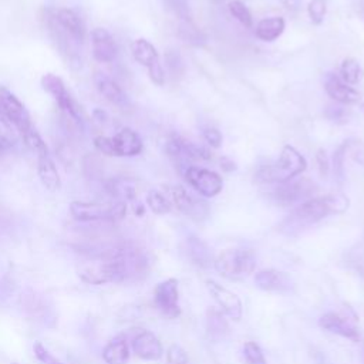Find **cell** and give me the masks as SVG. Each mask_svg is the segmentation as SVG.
Segmentation results:
<instances>
[{
  "instance_id": "6da1fadb",
  "label": "cell",
  "mask_w": 364,
  "mask_h": 364,
  "mask_svg": "<svg viewBox=\"0 0 364 364\" xmlns=\"http://www.w3.org/2000/svg\"><path fill=\"white\" fill-rule=\"evenodd\" d=\"M147 272L145 252L131 244L87 249L86 259L79 268V276L89 285L136 282Z\"/></svg>"
},
{
  "instance_id": "7a4b0ae2",
  "label": "cell",
  "mask_w": 364,
  "mask_h": 364,
  "mask_svg": "<svg viewBox=\"0 0 364 364\" xmlns=\"http://www.w3.org/2000/svg\"><path fill=\"white\" fill-rule=\"evenodd\" d=\"M349 208V198L342 194L309 198L297 205L287 218L283 219L279 229L286 235H296L306 228L320 222L329 215L343 214Z\"/></svg>"
},
{
  "instance_id": "3957f363",
  "label": "cell",
  "mask_w": 364,
  "mask_h": 364,
  "mask_svg": "<svg viewBox=\"0 0 364 364\" xmlns=\"http://www.w3.org/2000/svg\"><path fill=\"white\" fill-rule=\"evenodd\" d=\"M306 168V158L294 147L285 145L278 161L259 168L258 179L268 184H283L305 172Z\"/></svg>"
},
{
  "instance_id": "277c9868",
  "label": "cell",
  "mask_w": 364,
  "mask_h": 364,
  "mask_svg": "<svg viewBox=\"0 0 364 364\" xmlns=\"http://www.w3.org/2000/svg\"><path fill=\"white\" fill-rule=\"evenodd\" d=\"M70 214L79 222H117L127 214L126 202H80L70 204Z\"/></svg>"
},
{
  "instance_id": "5b68a950",
  "label": "cell",
  "mask_w": 364,
  "mask_h": 364,
  "mask_svg": "<svg viewBox=\"0 0 364 364\" xmlns=\"http://www.w3.org/2000/svg\"><path fill=\"white\" fill-rule=\"evenodd\" d=\"M218 273L226 279H242L249 276L256 266L255 256L247 249H226L214 261Z\"/></svg>"
},
{
  "instance_id": "8992f818",
  "label": "cell",
  "mask_w": 364,
  "mask_h": 364,
  "mask_svg": "<svg viewBox=\"0 0 364 364\" xmlns=\"http://www.w3.org/2000/svg\"><path fill=\"white\" fill-rule=\"evenodd\" d=\"M131 53L137 63L147 67L148 76L155 86L165 84V72L160 62L157 48L145 39H137L131 43Z\"/></svg>"
},
{
  "instance_id": "52a82bcc",
  "label": "cell",
  "mask_w": 364,
  "mask_h": 364,
  "mask_svg": "<svg viewBox=\"0 0 364 364\" xmlns=\"http://www.w3.org/2000/svg\"><path fill=\"white\" fill-rule=\"evenodd\" d=\"M184 176L188 184L200 195H202L205 198L216 197L223 188L222 176L207 168H200V167L193 165L184 172Z\"/></svg>"
},
{
  "instance_id": "ba28073f",
  "label": "cell",
  "mask_w": 364,
  "mask_h": 364,
  "mask_svg": "<svg viewBox=\"0 0 364 364\" xmlns=\"http://www.w3.org/2000/svg\"><path fill=\"white\" fill-rule=\"evenodd\" d=\"M0 117L13 124L20 133L32 126L25 104L6 87H0Z\"/></svg>"
},
{
  "instance_id": "9c48e42d",
  "label": "cell",
  "mask_w": 364,
  "mask_h": 364,
  "mask_svg": "<svg viewBox=\"0 0 364 364\" xmlns=\"http://www.w3.org/2000/svg\"><path fill=\"white\" fill-rule=\"evenodd\" d=\"M316 191V187L311 179L303 178L300 181H287L283 184H276L272 191V198L279 205H292L301 200H309Z\"/></svg>"
},
{
  "instance_id": "30bf717a",
  "label": "cell",
  "mask_w": 364,
  "mask_h": 364,
  "mask_svg": "<svg viewBox=\"0 0 364 364\" xmlns=\"http://www.w3.org/2000/svg\"><path fill=\"white\" fill-rule=\"evenodd\" d=\"M171 204L184 215L195 221H202L209 214V207L205 201L191 195L182 187H169L168 188Z\"/></svg>"
},
{
  "instance_id": "8fae6325",
  "label": "cell",
  "mask_w": 364,
  "mask_h": 364,
  "mask_svg": "<svg viewBox=\"0 0 364 364\" xmlns=\"http://www.w3.org/2000/svg\"><path fill=\"white\" fill-rule=\"evenodd\" d=\"M41 87L44 89V91H47L56 100L58 107L66 112V115H69L70 118L77 121V123H80L82 121L80 110H79L77 104L74 103V100L72 98L70 93L67 91L62 79L51 73L44 74L41 77Z\"/></svg>"
},
{
  "instance_id": "7c38bea8",
  "label": "cell",
  "mask_w": 364,
  "mask_h": 364,
  "mask_svg": "<svg viewBox=\"0 0 364 364\" xmlns=\"http://www.w3.org/2000/svg\"><path fill=\"white\" fill-rule=\"evenodd\" d=\"M154 303L161 315L167 319H176L181 315L178 280L167 279L154 290Z\"/></svg>"
},
{
  "instance_id": "4fadbf2b",
  "label": "cell",
  "mask_w": 364,
  "mask_h": 364,
  "mask_svg": "<svg viewBox=\"0 0 364 364\" xmlns=\"http://www.w3.org/2000/svg\"><path fill=\"white\" fill-rule=\"evenodd\" d=\"M208 289L212 294V297L216 300L219 308L223 311L225 315H228L233 320H239L242 318V301L240 299L226 287L221 286L219 283L214 280L207 282Z\"/></svg>"
},
{
  "instance_id": "5bb4252c",
  "label": "cell",
  "mask_w": 364,
  "mask_h": 364,
  "mask_svg": "<svg viewBox=\"0 0 364 364\" xmlns=\"http://www.w3.org/2000/svg\"><path fill=\"white\" fill-rule=\"evenodd\" d=\"M325 90L327 96L339 104L350 105L360 101V93L351 86L346 84L340 76L334 73H326L325 76Z\"/></svg>"
},
{
  "instance_id": "9a60e30c",
  "label": "cell",
  "mask_w": 364,
  "mask_h": 364,
  "mask_svg": "<svg viewBox=\"0 0 364 364\" xmlns=\"http://www.w3.org/2000/svg\"><path fill=\"white\" fill-rule=\"evenodd\" d=\"M93 57L98 63H111L117 57V44L112 36L103 27H96L91 32Z\"/></svg>"
},
{
  "instance_id": "2e32d148",
  "label": "cell",
  "mask_w": 364,
  "mask_h": 364,
  "mask_svg": "<svg viewBox=\"0 0 364 364\" xmlns=\"http://www.w3.org/2000/svg\"><path fill=\"white\" fill-rule=\"evenodd\" d=\"M111 140L115 157H136L144 148L141 137L131 129H121Z\"/></svg>"
},
{
  "instance_id": "e0dca14e",
  "label": "cell",
  "mask_w": 364,
  "mask_h": 364,
  "mask_svg": "<svg viewBox=\"0 0 364 364\" xmlns=\"http://www.w3.org/2000/svg\"><path fill=\"white\" fill-rule=\"evenodd\" d=\"M133 351L137 357L148 361H157L162 357V344L151 332H141L133 340Z\"/></svg>"
},
{
  "instance_id": "ac0fdd59",
  "label": "cell",
  "mask_w": 364,
  "mask_h": 364,
  "mask_svg": "<svg viewBox=\"0 0 364 364\" xmlns=\"http://www.w3.org/2000/svg\"><path fill=\"white\" fill-rule=\"evenodd\" d=\"M94 84L96 89L98 90V93L111 104L124 108L130 104L127 94L124 93V90L121 89L112 79H110L108 76L103 74V73H96L94 74Z\"/></svg>"
},
{
  "instance_id": "d6986e66",
  "label": "cell",
  "mask_w": 364,
  "mask_h": 364,
  "mask_svg": "<svg viewBox=\"0 0 364 364\" xmlns=\"http://www.w3.org/2000/svg\"><path fill=\"white\" fill-rule=\"evenodd\" d=\"M56 22L66 32V34L70 39H73L77 43H83L86 36V27L82 18L76 12L70 9H60L56 13Z\"/></svg>"
},
{
  "instance_id": "ffe728a7",
  "label": "cell",
  "mask_w": 364,
  "mask_h": 364,
  "mask_svg": "<svg viewBox=\"0 0 364 364\" xmlns=\"http://www.w3.org/2000/svg\"><path fill=\"white\" fill-rule=\"evenodd\" d=\"M255 283L258 287L266 292H287L292 287V280L285 272L268 269L255 275Z\"/></svg>"
},
{
  "instance_id": "44dd1931",
  "label": "cell",
  "mask_w": 364,
  "mask_h": 364,
  "mask_svg": "<svg viewBox=\"0 0 364 364\" xmlns=\"http://www.w3.org/2000/svg\"><path fill=\"white\" fill-rule=\"evenodd\" d=\"M319 325L322 329L333 333V334H339L342 337L350 339L357 342L360 339L358 330L356 329L354 325H351L346 318H342L336 313H327L323 315L319 320Z\"/></svg>"
},
{
  "instance_id": "7402d4cb",
  "label": "cell",
  "mask_w": 364,
  "mask_h": 364,
  "mask_svg": "<svg viewBox=\"0 0 364 364\" xmlns=\"http://www.w3.org/2000/svg\"><path fill=\"white\" fill-rule=\"evenodd\" d=\"M37 172L46 190L57 191L62 187V179H60L57 167L48 154L37 157Z\"/></svg>"
},
{
  "instance_id": "603a6c76",
  "label": "cell",
  "mask_w": 364,
  "mask_h": 364,
  "mask_svg": "<svg viewBox=\"0 0 364 364\" xmlns=\"http://www.w3.org/2000/svg\"><path fill=\"white\" fill-rule=\"evenodd\" d=\"M186 254L188 259L200 268H208L211 264H214V255L211 248L204 240L198 238H188L186 244Z\"/></svg>"
},
{
  "instance_id": "cb8c5ba5",
  "label": "cell",
  "mask_w": 364,
  "mask_h": 364,
  "mask_svg": "<svg viewBox=\"0 0 364 364\" xmlns=\"http://www.w3.org/2000/svg\"><path fill=\"white\" fill-rule=\"evenodd\" d=\"M105 191L110 197L124 202L133 201L137 197V187L133 179L129 178H112L105 182Z\"/></svg>"
},
{
  "instance_id": "d4e9b609",
  "label": "cell",
  "mask_w": 364,
  "mask_h": 364,
  "mask_svg": "<svg viewBox=\"0 0 364 364\" xmlns=\"http://www.w3.org/2000/svg\"><path fill=\"white\" fill-rule=\"evenodd\" d=\"M286 27V22L283 18L279 16H273V18H268V19H262L255 29V36L266 43L275 41L276 39H279L282 36V33L285 32Z\"/></svg>"
},
{
  "instance_id": "484cf974",
  "label": "cell",
  "mask_w": 364,
  "mask_h": 364,
  "mask_svg": "<svg viewBox=\"0 0 364 364\" xmlns=\"http://www.w3.org/2000/svg\"><path fill=\"white\" fill-rule=\"evenodd\" d=\"M103 360L107 364H127L130 360V347L124 339L111 340L103 350Z\"/></svg>"
},
{
  "instance_id": "4316f807",
  "label": "cell",
  "mask_w": 364,
  "mask_h": 364,
  "mask_svg": "<svg viewBox=\"0 0 364 364\" xmlns=\"http://www.w3.org/2000/svg\"><path fill=\"white\" fill-rule=\"evenodd\" d=\"M178 36L182 41L190 44V46H194V47H202L207 43L205 34L195 26L194 20L179 22Z\"/></svg>"
},
{
  "instance_id": "83f0119b",
  "label": "cell",
  "mask_w": 364,
  "mask_h": 364,
  "mask_svg": "<svg viewBox=\"0 0 364 364\" xmlns=\"http://www.w3.org/2000/svg\"><path fill=\"white\" fill-rule=\"evenodd\" d=\"M363 76V72H361V67H360V63L357 62L356 58H351V57H347L344 58L342 65H340V79L349 84V86H354L360 82Z\"/></svg>"
},
{
  "instance_id": "f1b7e54d",
  "label": "cell",
  "mask_w": 364,
  "mask_h": 364,
  "mask_svg": "<svg viewBox=\"0 0 364 364\" xmlns=\"http://www.w3.org/2000/svg\"><path fill=\"white\" fill-rule=\"evenodd\" d=\"M349 147H350V143L344 141L333 152V158H332L333 174H334V178H336V181L339 182V184H343L344 178H346V167H344V164H346V155H347Z\"/></svg>"
},
{
  "instance_id": "f546056e",
  "label": "cell",
  "mask_w": 364,
  "mask_h": 364,
  "mask_svg": "<svg viewBox=\"0 0 364 364\" xmlns=\"http://www.w3.org/2000/svg\"><path fill=\"white\" fill-rule=\"evenodd\" d=\"M22 137H23V141L26 144V147L29 150H32L33 152L37 154V157H41V155H47L48 154V148L46 145V143L43 141L41 136L36 131V129L33 126H30L29 129L23 130L22 133Z\"/></svg>"
},
{
  "instance_id": "4dcf8cb0",
  "label": "cell",
  "mask_w": 364,
  "mask_h": 364,
  "mask_svg": "<svg viewBox=\"0 0 364 364\" xmlns=\"http://www.w3.org/2000/svg\"><path fill=\"white\" fill-rule=\"evenodd\" d=\"M147 205L157 215H165L172 211V204L169 198L157 190H152L148 193Z\"/></svg>"
},
{
  "instance_id": "1f68e13d",
  "label": "cell",
  "mask_w": 364,
  "mask_h": 364,
  "mask_svg": "<svg viewBox=\"0 0 364 364\" xmlns=\"http://www.w3.org/2000/svg\"><path fill=\"white\" fill-rule=\"evenodd\" d=\"M165 8L179 22H190V20H193V12H191L188 0H165Z\"/></svg>"
},
{
  "instance_id": "d6a6232c",
  "label": "cell",
  "mask_w": 364,
  "mask_h": 364,
  "mask_svg": "<svg viewBox=\"0 0 364 364\" xmlns=\"http://www.w3.org/2000/svg\"><path fill=\"white\" fill-rule=\"evenodd\" d=\"M228 9H229L230 15H232L242 26H245L247 29H251V27L254 26V19H252V15H251L249 9H248L244 4H242V2H239V0H233V2H230V4L228 5Z\"/></svg>"
},
{
  "instance_id": "836d02e7",
  "label": "cell",
  "mask_w": 364,
  "mask_h": 364,
  "mask_svg": "<svg viewBox=\"0 0 364 364\" xmlns=\"http://www.w3.org/2000/svg\"><path fill=\"white\" fill-rule=\"evenodd\" d=\"M242 356H244L245 364H268L262 349L254 342L245 343L242 349Z\"/></svg>"
},
{
  "instance_id": "e575fe53",
  "label": "cell",
  "mask_w": 364,
  "mask_h": 364,
  "mask_svg": "<svg viewBox=\"0 0 364 364\" xmlns=\"http://www.w3.org/2000/svg\"><path fill=\"white\" fill-rule=\"evenodd\" d=\"M165 63H167V67L168 70L171 72L172 76H182L186 73V65H184V60H182L181 54L174 50V48H169L167 50L165 53Z\"/></svg>"
},
{
  "instance_id": "d590c367",
  "label": "cell",
  "mask_w": 364,
  "mask_h": 364,
  "mask_svg": "<svg viewBox=\"0 0 364 364\" xmlns=\"http://www.w3.org/2000/svg\"><path fill=\"white\" fill-rule=\"evenodd\" d=\"M327 12V4L326 0H311V4L308 6V15L312 20L313 25H322L325 20Z\"/></svg>"
},
{
  "instance_id": "8d00e7d4",
  "label": "cell",
  "mask_w": 364,
  "mask_h": 364,
  "mask_svg": "<svg viewBox=\"0 0 364 364\" xmlns=\"http://www.w3.org/2000/svg\"><path fill=\"white\" fill-rule=\"evenodd\" d=\"M167 364H188V356L186 350L174 344L167 353Z\"/></svg>"
},
{
  "instance_id": "74e56055",
  "label": "cell",
  "mask_w": 364,
  "mask_h": 364,
  "mask_svg": "<svg viewBox=\"0 0 364 364\" xmlns=\"http://www.w3.org/2000/svg\"><path fill=\"white\" fill-rule=\"evenodd\" d=\"M34 354L41 364H65L60 360H57L41 343L34 344Z\"/></svg>"
},
{
  "instance_id": "f35d334b",
  "label": "cell",
  "mask_w": 364,
  "mask_h": 364,
  "mask_svg": "<svg viewBox=\"0 0 364 364\" xmlns=\"http://www.w3.org/2000/svg\"><path fill=\"white\" fill-rule=\"evenodd\" d=\"M208 323H209V330H212V333H222L223 330L228 329L226 322L223 320V318L221 316L219 312L216 311H211L209 316H208Z\"/></svg>"
},
{
  "instance_id": "ab89813d",
  "label": "cell",
  "mask_w": 364,
  "mask_h": 364,
  "mask_svg": "<svg viewBox=\"0 0 364 364\" xmlns=\"http://www.w3.org/2000/svg\"><path fill=\"white\" fill-rule=\"evenodd\" d=\"M94 145L96 148L108 157H115L114 155V145H112V140L111 137H104V136H98L94 138Z\"/></svg>"
},
{
  "instance_id": "60d3db41",
  "label": "cell",
  "mask_w": 364,
  "mask_h": 364,
  "mask_svg": "<svg viewBox=\"0 0 364 364\" xmlns=\"http://www.w3.org/2000/svg\"><path fill=\"white\" fill-rule=\"evenodd\" d=\"M204 138L212 148H219L222 145V134L216 129H205L204 130Z\"/></svg>"
},
{
  "instance_id": "b9f144b4",
  "label": "cell",
  "mask_w": 364,
  "mask_h": 364,
  "mask_svg": "<svg viewBox=\"0 0 364 364\" xmlns=\"http://www.w3.org/2000/svg\"><path fill=\"white\" fill-rule=\"evenodd\" d=\"M316 162H318L319 174H320L322 176H326V175L329 174L330 164H329V158H327L325 150H319V151H318V154H316Z\"/></svg>"
},
{
  "instance_id": "7bdbcfd3",
  "label": "cell",
  "mask_w": 364,
  "mask_h": 364,
  "mask_svg": "<svg viewBox=\"0 0 364 364\" xmlns=\"http://www.w3.org/2000/svg\"><path fill=\"white\" fill-rule=\"evenodd\" d=\"M326 115L329 117V119L336 121V123H340V119H343L346 117V110L342 107H329L326 111Z\"/></svg>"
},
{
  "instance_id": "ee69618b",
  "label": "cell",
  "mask_w": 364,
  "mask_h": 364,
  "mask_svg": "<svg viewBox=\"0 0 364 364\" xmlns=\"http://www.w3.org/2000/svg\"><path fill=\"white\" fill-rule=\"evenodd\" d=\"M280 4L285 6V9L290 12H296L301 5V0H280Z\"/></svg>"
},
{
  "instance_id": "f6af8a7d",
  "label": "cell",
  "mask_w": 364,
  "mask_h": 364,
  "mask_svg": "<svg viewBox=\"0 0 364 364\" xmlns=\"http://www.w3.org/2000/svg\"><path fill=\"white\" fill-rule=\"evenodd\" d=\"M11 145H12V140H11V137H9V136L0 134V152L6 151Z\"/></svg>"
},
{
  "instance_id": "bcb514c9",
  "label": "cell",
  "mask_w": 364,
  "mask_h": 364,
  "mask_svg": "<svg viewBox=\"0 0 364 364\" xmlns=\"http://www.w3.org/2000/svg\"><path fill=\"white\" fill-rule=\"evenodd\" d=\"M221 167H222V169L226 171V172H230V171H235V169H236L235 162H233L232 160H229V158H222Z\"/></svg>"
},
{
  "instance_id": "7dc6e473",
  "label": "cell",
  "mask_w": 364,
  "mask_h": 364,
  "mask_svg": "<svg viewBox=\"0 0 364 364\" xmlns=\"http://www.w3.org/2000/svg\"><path fill=\"white\" fill-rule=\"evenodd\" d=\"M361 108H363V111H364V104H363V105H361Z\"/></svg>"
}]
</instances>
